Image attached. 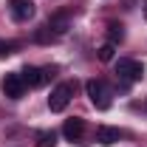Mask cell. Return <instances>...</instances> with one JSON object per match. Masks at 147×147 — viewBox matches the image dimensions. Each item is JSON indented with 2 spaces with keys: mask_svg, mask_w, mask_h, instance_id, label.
<instances>
[{
  "mask_svg": "<svg viewBox=\"0 0 147 147\" xmlns=\"http://www.w3.org/2000/svg\"><path fill=\"white\" fill-rule=\"evenodd\" d=\"M71 93H74V85H71V82H59V85L54 88V93L48 96V108H51V113H62V110L68 108Z\"/></svg>",
  "mask_w": 147,
  "mask_h": 147,
  "instance_id": "2",
  "label": "cell"
},
{
  "mask_svg": "<svg viewBox=\"0 0 147 147\" xmlns=\"http://www.w3.org/2000/svg\"><path fill=\"white\" fill-rule=\"evenodd\" d=\"M113 51H116V45L105 42V45L99 48V59H102V62H110V59H113Z\"/></svg>",
  "mask_w": 147,
  "mask_h": 147,
  "instance_id": "13",
  "label": "cell"
},
{
  "mask_svg": "<svg viewBox=\"0 0 147 147\" xmlns=\"http://www.w3.org/2000/svg\"><path fill=\"white\" fill-rule=\"evenodd\" d=\"M34 40H37V42H54V40H57V34L51 31V28H48V26H42V28H37Z\"/></svg>",
  "mask_w": 147,
  "mask_h": 147,
  "instance_id": "12",
  "label": "cell"
},
{
  "mask_svg": "<svg viewBox=\"0 0 147 147\" xmlns=\"http://www.w3.org/2000/svg\"><path fill=\"white\" fill-rule=\"evenodd\" d=\"M45 26H48V28H51L57 37H59V34H65V28H68V14H54V17L48 20Z\"/></svg>",
  "mask_w": 147,
  "mask_h": 147,
  "instance_id": "9",
  "label": "cell"
},
{
  "mask_svg": "<svg viewBox=\"0 0 147 147\" xmlns=\"http://www.w3.org/2000/svg\"><path fill=\"white\" fill-rule=\"evenodd\" d=\"M125 40V28H122V23H108V42L110 45H119Z\"/></svg>",
  "mask_w": 147,
  "mask_h": 147,
  "instance_id": "10",
  "label": "cell"
},
{
  "mask_svg": "<svg viewBox=\"0 0 147 147\" xmlns=\"http://www.w3.org/2000/svg\"><path fill=\"white\" fill-rule=\"evenodd\" d=\"M20 76H23L26 88H40V85H42V68H34V65H26V68L20 71Z\"/></svg>",
  "mask_w": 147,
  "mask_h": 147,
  "instance_id": "7",
  "label": "cell"
},
{
  "mask_svg": "<svg viewBox=\"0 0 147 147\" xmlns=\"http://www.w3.org/2000/svg\"><path fill=\"white\" fill-rule=\"evenodd\" d=\"M119 139H122V133H119V130L116 127H108V125H102V127L96 130V142H99V144H116V142H119Z\"/></svg>",
  "mask_w": 147,
  "mask_h": 147,
  "instance_id": "8",
  "label": "cell"
},
{
  "mask_svg": "<svg viewBox=\"0 0 147 147\" xmlns=\"http://www.w3.org/2000/svg\"><path fill=\"white\" fill-rule=\"evenodd\" d=\"M116 76L125 79V82H139L144 76V65L136 62V59H119L116 62Z\"/></svg>",
  "mask_w": 147,
  "mask_h": 147,
  "instance_id": "3",
  "label": "cell"
},
{
  "mask_svg": "<svg viewBox=\"0 0 147 147\" xmlns=\"http://www.w3.org/2000/svg\"><path fill=\"white\" fill-rule=\"evenodd\" d=\"M9 11H11V17L17 23H26V20L34 17V3L31 0H11L9 3Z\"/></svg>",
  "mask_w": 147,
  "mask_h": 147,
  "instance_id": "5",
  "label": "cell"
},
{
  "mask_svg": "<svg viewBox=\"0 0 147 147\" xmlns=\"http://www.w3.org/2000/svg\"><path fill=\"white\" fill-rule=\"evenodd\" d=\"M34 142H37V147H54L57 144V133L54 130H40L34 136Z\"/></svg>",
  "mask_w": 147,
  "mask_h": 147,
  "instance_id": "11",
  "label": "cell"
},
{
  "mask_svg": "<svg viewBox=\"0 0 147 147\" xmlns=\"http://www.w3.org/2000/svg\"><path fill=\"white\" fill-rule=\"evenodd\" d=\"M144 17H147V0H144Z\"/></svg>",
  "mask_w": 147,
  "mask_h": 147,
  "instance_id": "15",
  "label": "cell"
},
{
  "mask_svg": "<svg viewBox=\"0 0 147 147\" xmlns=\"http://www.w3.org/2000/svg\"><path fill=\"white\" fill-rule=\"evenodd\" d=\"M85 91H88V99L96 110H108L110 108V88L102 82V79H88L85 82Z\"/></svg>",
  "mask_w": 147,
  "mask_h": 147,
  "instance_id": "1",
  "label": "cell"
},
{
  "mask_svg": "<svg viewBox=\"0 0 147 147\" xmlns=\"http://www.w3.org/2000/svg\"><path fill=\"white\" fill-rule=\"evenodd\" d=\"M62 136H65L68 142H79V139L85 136V122H82V119H65Z\"/></svg>",
  "mask_w": 147,
  "mask_h": 147,
  "instance_id": "6",
  "label": "cell"
},
{
  "mask_svg": "<svg viewBox=\"0 0 147 147\" xmlns=\"http://www.w3.org/2000/svg\"><path fill=\"white\" fill-rule=\"evenodd\" d=\"M14 51H17V42H0V57L14 54Z\"/></svg>",
  "mask_w": 147,
  "mask_h": 147,
  "instance_id": "14",
  "label": "cell"
},
{
  "mask_svg": "<svg viewBox=\"0 0 147 147\" xmlns=\"http://www.w3.org/2000/svg\"><path fill=\"white\" fill-rule=\"evenodd\" d=\"M3 93H6L9 99H20V96L26 93L23 76H20V74H6V76H3Z\"/></svg>",
  "mask_w": 147,
  "mask_h": 147,
  "instance_id": "4",
  "label": "cell"
}]
</instances>
